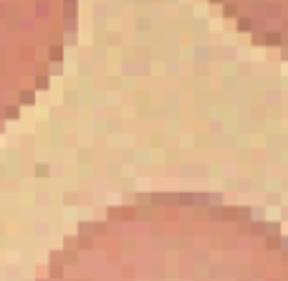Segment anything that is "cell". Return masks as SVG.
I'll list each match as a JSON object with an SVG mask.
<instances>
[{
  "instance_id": "3957f363",
  "label": "cell",
  "mask_w": 288,
  "mask_h": 281,
  "mask_svg": "<svg viewBox=\"0 0 288 281\" xmlns=\"http://www.w3.org/2000/svg\"><path fill=\"white\" fill-rule=\"evenodd\" d=\"M35 86H38V89H46V86H48V79H46V76H38V79H35Z\"/></svg>"
},
{
  "instance_id": "6da1fadb",
  "label": "cell",
  "mask_w": 288,
  "mask_h": 281,
  "mask_svg": "<svg viewBox=\"0 0 288 281\" xmlns=\"http://www.w3.org/2000/svg\"><path fill=\"white\" fill-rule=\"evenodd\" d=\"M238 28H240V30H250V28H253V21H250V18H240V21H238Z\"/></svg>"
},
{
  "instance_id": "8992f818",
  "label": "cell",
  "mask_w": 288,
  "mask_h": 281,
  "mask_svg": "<svg viewBox=\"0 0 288 281\" xmlns=\"http://www.w3.org/2000/svg\"><path fill=\"white\" fill-rule=\"evenodd\" d=\"M5 117L15 119V117H18V109H15V106H8V109H5Z\"/></svg>"
},
{
  "instance_id": "ba28073f",
  "label": "cell",
  "mask_w": 288,
  "mask_h": 281,
  "mask_svg": "<svg viewBox=\"0 0 288 281\" xmlns=\"http://www.w3.org/2000/svg\"><path fill=\"white\" fill-rule=\"evenodd\" d=\"M235 10H238L235 5H225V13H227V15H235Z\"/></svg>"
},
{
  "instance_id": "5b68a950",
  "label": "cell",
  "mask_w": 288,
  "mask_h": 281,
  "mask_svg": "<svg viewBox=\"0 0 288 281\" xmlns=\"http://www.w3.org/2000/svg\"><path fill=\"white\" fill-rule=\"evenodd\" d=\"M281 41V35L278 33H271V35H265V43H278Z\"/></svg>"
},
{
  "instance_id": "7a4b0ae2",
  "label": "cell",
  "mask_w": 288,
  "mask_h": 281,
  "mask_svg": "<svg viewBox=\"0 0 288 281\" xmlns=\"http://www.w3.org/2000/svg\"><path fill=\"white\" fill-rule=\"evenodd\" d=\"M21 101L23 104H33V91H23L21 94Z\"/></svg>"
},
{
  "instance_id": "277c9868",
  "label": "cell",
  "mask_w": 288,
  "mask_h": 281,
  "mask_svg": "<svg viewBox=\"0 0 288 281\" xmlns=\"http://www.w3.org/2000/svg\"><path fill=\"white\" fill-rule=\"evenodd\" d=\"M51 59H53V61H58V59H61V48H58V46H53V48H51Z\"/></svg>"
},
{
  "instance_id": "52a82bcc",
  "label": "cell",
  "mask_w": 288,
  "mask_h": 281,
  "mask_svg": "<svg viewBox=\"0 0 288 281\" xmlns=\"http://www.w3.org/2000/svg\"><path fill=\"white\" fill-rule=\"evenodd\" d=\"M35 170H38V175H48V167H46V165H38Z\"/></svg>"
}]
</instances>
